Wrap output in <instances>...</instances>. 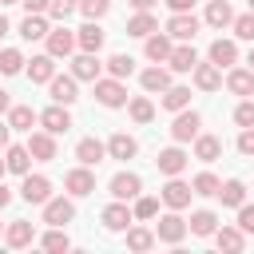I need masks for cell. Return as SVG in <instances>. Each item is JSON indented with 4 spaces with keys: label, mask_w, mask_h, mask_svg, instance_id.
Listing matches in <instances>:
<instances>
[{
    "label": "cell",
    "mask_w": 254,
    "mask_h": 254,
    "mask_svg": "<svg viewBox=\"0 0 254 254\" xmlns=\"http://www.w3.org/2000/svg\"><path fill=\"white\" fill-rule=\"evenodd\" d=\"M198 127H202V119H198V111H179L175 115V123H171V139L175 143H190V139H198Z\"/></svg>",
    "instance_id": "obj_1"
},
{
    "label": "cell",
    "mask_w": 254,
    "mask_h": 254,
    "mask_svg": "<svg viewBox=\"0 0 254 254\" xmlns=\"http://www.w3.org/2000/svg\"><path fill=\"white\" fill-rule=\"evenodd\" d=\"M95 99L103 103V107H123L127 103V87L111 75V79H95Z\"/></svg>",
    "instance_id": "obj_2"
},
{
    "label": "cell",
    "mask_w": 254,
    "mask_h": 254,
    "mask_svg": "<svg viewBox=\"0 0 254 254\" xmlns=\"http://www.w3.org/2000/svg\"><path fill=\"white\" fill-rule=\"evenodd\" d=\"M64 187H67V194H75V198H83V194H91L95 190V175H91V167H75V171H67L64 175Z\"/></svg>",
    "instance_id": "obj_3"
},
{
    "label": "cell",
    "mask_w": 254,
    "mask_h": 254,
    "mask_svg": "<svg viewBox=\"0 0 254 254\" xmlns=\"http://www.w3.org/2000/svg\"><path fill=\"white\" fill-rule=\"evenodd\" d=\"M190 194H194V187H190V183H183L179 175H171V183L163 187V202H167L171 210H183V206H190Z\"/></svg>",
    "instance_id": "obj_4"
},
{
    "label": "cell",
    "mask_w": 254,
    "mask_h": 254,
    "mask_svg": "<svg viewBox=\"0 0 254 254\" xmlns=\"http://www.w3.org/2000/svg\"><path fill=\"white\" fill-rule=\"evenodd\" d=\"M183 234H187V218H179L175 210L155 222V238H159V242H171V246H175V242H183Z\"/></svg>",
    "instance_id": "obj_5"
},
{
    "label": "cell",
    "mask_w": 254,
    "mask_h": 254,
    "mask_svg": "<svg viewBox=\"0 0 254 254\" xmlns=\"http://www.w3.org/2000/svg\"><path fill=\"white\" fill-rule=\"evenodd\" d=\"M20 194H24V202H48L52 198V183L44 179V175H24V183H20Z\"/></svg>",
    "instance_id": "obj_6"
},
{
    "label": "cell",
    "mask_w": 254,
    "mask_h": 254,
    "mask_svg": "<svg viewBox=\"0 0 254 254\" xmlns=\"http://www.w3.org/2000/svg\"><path fill=\"white\" fill-rule=\"evenodd\" d=\"M167 32H171L175 40H194V36H198V16H194V12H175V16L167 20Z\"/></svg>",
    "instance_id": "obj_7"
},
{
    "label": "cell",
    "mask_w": 254,
    "mask_h": 254,
    "mask_svg": "<svg viewBox=\"0 0 254 254\" xmlns=\"http://www.w3.org/2000/svg\"><path fill=\"white\" fill-rule=\"evenodd\" d=\"M28 151H32V159L52 163V159H56V135H52V131H32V135H28Z\"/></svg>",
    "instance_id": "obj_8"
},
{
    "label": "cell",
    "mask_w": 254,
    "mask_h": 254,
    "mask_svg": "<svg viewBox=\"0 0 254 254\" xmlns=\"http://www.w3.org/2000/svg\"><path fill=\"white\" fill-rule=\"evenodd\" d=\"M103 155H107V143H99L95 135H87V139H79V143H75V159H79L83 167H99V163H103Z\"/></svg>",
    "instance_id": "obj_9"
},
{
    "label": "cell",
    "mask_w": 254,
    "mask_h": 254,
    "mask_svg": "<svg viewBox=\"0 0 254 254\" xmlns=\"http://www.w3.org/2000/svg\"><path fill=\"white\" fill-rule=\"evenodd\" d=\"M71 218H75L71 198H48V202H44V222H48V226H64V222H71Z\"/></svg>",
    "instance_id": "obj_10"
},
{
    "label": "cell",
    "mask_w": 254,
    "mask_h": 254,
    "mask_svg": "<svg viewBox=\"0 0 254 254\" xmlns=\"http://www.w3.org/2000/svg\"><path fill=\"white\" fill-rule=\"evenodd\" d=\"M131 222H135V210H127L123 198H115L111 206H103V226L107 230H127Z\"/></svg>",
    "instance_id": "obj_11"
},
{
    "label": "cell",
    "mask_w": 254,
    "mask_h": 254,
    "mask_svg": "<svg viewBox=\"0 0 254 254\" xmlns=\"http://www.w3.org/2000/svg\"><path fill=\"white\" fill-rule=\"evenodd\" d=\"M4 238H8V246H12V250H24V246H32L36 226H32L28 218H16V222H8V226H4Z\"/></svg>",
    "instance_id": "obj_12"
},
{
    "label": "cell",
    "mask_w": 254,
    "mask_h": 254,
    "mask_svg": "<svg viewBox=\"0 0 254 254\" xmlns=\"http://www.w3.org/2000/svg\"><path fill=\"white\" fill-rule=\"evenodd\" d=\"M194 87L198 91H218L222 87V67L210 60V64H194Z\"/></svg>",
    "instance_id": "obj_13"
},
{
    "label": "cell",
    "mask_w": 254,
    "mask_h": 254,
    "mask_svg": "<svg viewBox=\"0 0 254 254\" xmlns=\"http://www.w3.org/2000/svg\"><path fill=\"white\" fill-rule=\"evenodd\" d=\"M40 123H44V131H52V135H64V131L71 127V115H67L64 103H52L48 111H40Z\"/></svg>",
    "instance_id": "obj_14"
},
{
    "label": "cell",
    "mask_w": 254,
    "mask_h": 254,
    "mask_svg": "<svg viewBox=\"0 0 254 254\" xmlns=\"http://www.w3.org/2000/svg\"><path fill=\"white\" fill-rule=\"evenodd\" d=\"M139 190H143V179L131 175V171H119V175L111 179V194L123 198V202H127V198H139Z\"/></svg>",
    "instance_id": "obj_15"
},
{
    "label": "cell",
    "mask_w": 254,
    "mask_h": 254,
    "mask_svg": "<svg viewBox=\"0 0 254 254\" xmlns=\"http://www.w3.org/2000/svg\"><path fill=\"white\" fill-rule=\"evenodd\" d=\"M79 44H75V32H67V28H52L48 32V52L60 60V56H71Z\"/></svg>",
    "instance_id": "obj_16"
},
{
    "label": "cell",
    "mask_w": 254,
    "mask_h": 254,
    "mask_svg": "<svg viewBox=\"0 0 254 254\" xmlns=\"http://www.w3.org/2000/svg\"><path fill=\"white\" fill-rule=\"evenodd\" d=\"M52 75H56V56H52V52L28 60V79H32V83H52Z\"/></svg>",
    "instance_id": "obj_17"
},
{
    "label": "cell",
    "mask_w": 254,
    "mask_h": 254,
    "mask_svg": "<svg viewBox=\"0 0 254 254\" xmlns=\"http://www.w3.org/2000/svg\"><path fill=\"white\" fill-rule=\"evenodd\" d=\"M52 99L56 103H64V107H71L75 99H79V91H75V75H52Z\"/></svg>",
    "instance_id": "obj_18"
},
{
    "label": "cell",
    "mask_w": 254,
    "mask_h": 254,
    "mask_svg": "<svg viewBox=\"0 0 254 254\" xmlns=\"http://www.w3.org/2000/svg\"><path fill=\"white\" fill-rule=\"evenodd\" d=\"M155 167H159L167 179H171V175H183V167H187V151H183V147H167V151H159Z\"/></svg>",
    "instance_id": "obj_19"
},
{
    "label": "cell",
    "mask_w": 254,
    "mask_h": 254,
    "mask_svg": "<svg viewBox=\"0 0 254 254\" xmlns=\"http://www.w3.org/2000/svg\"><path fill=\"white\" fill-rule=\"evenodd\" d=\"M99 67H103V64L95 60V52H79V56L71 60V75H75V79H91V83H95V79H99Z\"/></svg>",
    "instance_id": "obj_20"
},
{
    "label": "cell",
    "mask_w": 254,
    "mask_h": 254,
    "mask_svg": "<svg viewBox=\"0 0 254 254\" xmlns=\"http://www.w3.org/2000/svg\"><path fill=\"white\" fill-rule=\"evenodd\" d=\"M48 32H52V28H48L44 12H28V16H24V24H20V36H24L28 44H32V40H48Z\"/></svg>",
    "instance_id": "obj_21"
},
{
    "label": "cell",
    "mask_w": 254,
    "mask_h": 254,
    "mask_svg": "<svg viewBox=\"0 0 254 254\" xmlns=\"http://www.w3.org/2000/svg\"><path fill=\"white\" fill-rule=\"evenodd\" d=\"M75 44H79V52H99V48H103V28H99L95 20H87V24L75 32Z\"/></svg>",
    "instance_id": "obj_22"
},
{
    "label": "cell",
    "mask_w": 254,
    "mask_h": 254,
    "mask_svg": "<svg viewBox=\"0 0 254 254\" xmlns=\"http://www.w3.org/2000/svg\"><path fill=\"white\" fill-rule=\"evenodd\" d=\"M135 151H139V143H135L127 131H115V135L107 139V155H111V159H135Z\"/></svg>",
    "instance_id": "obj_23"
},
{
    "label": "cell",
    "mask_w": 254,
    "mask_h": 254,
    "mask_svg": "<svg viewBox=\"0 0 254 254\" xmlns=\"http://www.w3.org/2000/svg\"><path fill=\"white\" fill-rule=\"evenodd\" d=\"M187 230H190V234H198V238H206V234H214V230H218V214H214V210H194V214H190V222H187Z\"/></svg>",
    "instance_id": "obj_24"
},
{
    "label": "cell",
    "mask_w": 254,
    "mask_h": 254,
    "mask_svg": "<svg viewBox=\"0 0 254 254\" xmlns=\"http://www.w3.org/2000/svg\"><path fill=\"white\" fill-rule=\"evenodd\" d=\"M151 32H159V20H155L151 12H135V16L127 20V36H139V40H147Z\"/></svg>",
    "instance_id": "obj_25"
},
{
    "label": "cell",
    "mask_w": 254,
    "mask_h": 254,
    "mask_svg": "<svg viewBox=\"0 0 254 254\" xmlns=\"http://www.w3.org/2000/svg\"><path fill=\"white\" fill-rule=\"evenodd\" d=\"M218 155H222V139H218V135H198V139H194V159L214 163Z\"/></svg>",
    "instance_id": "obj_26"
},
{
    "label": "cell",
    "mask_w": 254,
    "mask_h": 254,
    "mask_svg": "<svg viewBox=\"0 0 254 254\" xmlns=\"http://www.w3.org/2000/svg\"><path fill=\"white\" fill-rule=\"evenodd\" d=\"M214 242H218V250H242L246 246V230L242 226H222V230H214Z\"/></svg>",
    "instance_id": "obj_27"
},
{
    "label": "cell",
    "mask_w": 254,
    "mask_h": 254,
    "mask_svg": "<svg viewBox=\"0 0 254 254\" xmlns=\"http://www.w3.org/2000/svg\"><path fill=\"white\" fill-rule=\"evenodd\" d=\"M206 24H210V28H226V24H234L230 4H226V0H210V4H206Z\"/></svg>",
    "instance_id": "obj_28"
},
{
    "label": "cell",
    "mask_w": 254,
    "mask_h": 254,
    "mask_svg": "<svg viewBox=\"0 0 254 254\" xmlns=\"http://www.w3.org/2000/svg\"><path fill=\"white\" fill-rule=\"evenodd\" d=\"M210 60H214L218 67L238 64V48H234V40H214V44H210Z\"/></svg>",
    "instance_id": "obj_29"
},
{
    "label": "cell",
    "mask_w": 254,
    "mask_h": 254,
    "mask_svg": "<svg viewBox=\"0 0 254 254\" xmlns=\"http://www.w3.org/2000/svg\"><path fill=\"white\" fill-rule=\"evenodd\" d=\"M139 83H143V91H167L171 87V71L167 67H147L139 75Z\"/></svg>",
    "instance_id": "obj_30"
},
{
    "label": "cell",
    "mask_w": 254,
    "mask_h": 254,
    "mask_svg": "<svg viewBox=\"0 0 254 254\" xmlns=\"http://www.w3.org/2000/svg\"><path fill=\"white\" fill-rule=\"evenodd\" d=\"M226 87H230L234 95H250V91H254V71H250V67H234V71L226 75Z\"/></svg>",
    "instance_id": "obj_31"
},
{
    "label": "cell",
    "mask_w": 254,
    "mask_h": 254,
    "mask_svg": "<svg viewBox=\"0 0 254 254\" xmlns=\"http://www.w3.org/2000/svg\"><path fill=\"white\" fill-rule=\"evenodd\" d=\"M171 52H175V48H171V40H167V36H155V32L147 36V60L163 64V60H171Z\"/></svg>",
    "instance_id": "obj_32"
},
{
    "label": "cell",
    "mask_w": 254,
    "mask_h": 254,
    "mask_svg": "<svg viewBox=\"0 0 254 254\" xmlns=\"http://www.w3.org/2000/svg\"><path fill=\"white\" fill-rule=\"evenodd\" d=\"M36 119H40V115H36L32 107H24V103H20V107H8V123H12V131H32Z\"/></svg>",
    "instance_id": "obj_33"
},
{
    "label": "cell",
    "mask_w": 254,
    "mask_h": 254,
    "mask_svg": "<svg viewBox=\"0 0 254 254\" xmlns=\"http://www.w3.org/2000/svg\"><path fill=\"white\" fill-rule=\"evenodd\" d=\"M190 187H194V194H202V198H214V194L222 190V183H218V175H210V171H202V175H194V179H190Z\"/></svg>",
    "instance_id": "obj_34"
},
{
    "label": "cell",
    "mask_w": 254,
    "mask_h": 254,
    "mask_svg": "<svg viewBox=\"0 0 254 254\" xmlns=\"http://www.w3.org/2000/svg\"><path fill=\"white\" fill-rule=\"evenodd\" d=\"M218 198H222V206H242V202H246V187H242V179H230V183H222Z\"/></svg>",
    "instance_id": "obj_35"
},
{
    "label": "cell",
    "mask_w": 254,
    "mask_h": 254,
    "mask_svg": "<svg viewBox=\"0 0 254 254\" xmlns=\"http://www.w3.org/2000/svg\"><path fill=\"white\" fill-rule=\"evenodd\" d=\"M167 64H171V71H194V64H198V56H194V48H175Z\"/></svg>",
    "instance_id": "obj_36"
},
{
    "label": "cell",
    "mask_w": 254,
    "mask_h": 254,
    "mask_svg": "<svg viewBox=\"0 0 254 254\" xmlns=\"http://www.w3.org/2000/svg\"><path fill=\"white\" fill-rule=\"evenodd\" d=\"M187 103H190V87H175V83H171V87L163 91V107H167V111H183Z\"/></svg>",
    "instance_id": "obj_37"
},
{
    "label": "cell",
    "mask_w": 254,
    "mask_h": 254,
    "mask_svg": "<svg viewBox=\"0 0 254 254\" xmlns=\"http://www.w3.org/2000/svg\"><path fill=\"white\" fill-rule=\"evenodd\" d=\"M8 171H16V175H28V163H32V151H28V143L24 147H8Z\"/></svg>",
    "instance_id": "obj_38"
},
{
    "label": "cell",
    "mask_w": 254,
    "mask_h": 254,
    "mask_svg": "<svg viewBox=\"0 0 254 254\" xmlns=\"http://www.w3.org/2000/svg\"><path fill=\"white\" fill-rule=\"evenodd\" d=\"M107 71H111L115 79H127V75L135 71V60H131V56H123V52H115V56L107 60Z\"/></svg>",
    "instance_id": "obj_39"
},
{
    "label": "cell",
    "mask_w": 254,
    "mask_h": 254,
    "mask_svg": "<svg viewBox=\"0 0 254 254\" xmlns=\"http://www.w3.org/2000/svg\"><path fill=\"white\" fill-rule=\"evenodd\" d=\"M127 246L131 250H151L155 246V234L143 230V226H127Z\"/></svg>",
    "instance_id": "obj_40"
},
{
    "label": "cell",
    "mask_w": 254,
    "mask_h": 254,
    "mask_svg": "<svg viewBox=\"0 0 254 254\" xmlns=\"http://www.w3.org/2000/svg\"><path fill=\"white\" fill-rule=\"evenodd\" d=\"M0 71H4V75H16V71H24V56H20L16 48H4V52H0Z\"/></svg>",
    "instance_id": "obj_41"
},
{
    "label": "cell",
    "mask_w": 254,
    "mask_h": 254,
    "mask_svg": "<svg viewBox=\"0 0 254 254\" xmlns=\"http://www.w3.org/2000/svg\"><path fill=\"white\" fill-rule=\"evenodd\" d=\"M131 119H135V123H151V119H155V103L143 99V95L131 99Z\"/></svg>",
    "instance_id": "obj_42"
},
{
    "label": "cell",
    "mask_w": 254,
    "mask_h": 254,
    "mask_svg": "<svg viewBox=\"0 0 254 254\" xmlns=\"http://www.w3.org/2000/svg\"><path fill=\"white\" fill-rule=\"evenodd\" d=\"M40 246H44V250H67V246H71V238L56 226V230H48V234L40 238Z\"/></svg>",
    "instance_id": "obj_43"
},
{
    "label": "cell",
    "mask_w": 254,
    "mask_h": 254,
    "mask_svg": "<svg viewBox=\"0 0 254 254\" xmlns=\"http://www.w3.org/2000/svg\"><path fill=\"white\" fill-rule=\"evenodd\" d=\"M234 36L254 44V12H246V16H234Z\"/></svg>",
    "instance_id": "obj_44"
},
{
    "label": "cell",
    "mask_w": 254,
    "mask_h": 254,
    "mask_svg": "<svg viewBox=\"0 0 254 254\" xmlns=\"http://www.w3.org/2000/svg\"><path fill=\"white\" fill-rule=\"evenodd\" d=\"M107 8H111V0H79V12H83L87 20H99V16H107Z\"/></svg>",
    "instance_id": "obj_45"
},
{
    "label": "cell",
    "mask_w": 254,
    "mask_h": 254,
    "mask_svg": "<svg viewBox=\"0 0 254 254\" xmlns=\"http://www.w3.org/2000/svg\"><path fill=\"white\" fill-rule=\"evenodd\" d=\"M155 214H159V202H155V198H147V194H139V198H135V218H143V222H147V218H155Z\"/></svg>",
    "instance_id": "obj_46"
},
{
    "label": "cell",
    "mask_w": 254,
    "mask_h": 254,
    "mask_svg": "<svg viewBox=\"0 0 254 254\" xmlns=\"http://www.w3.org/2000/svg\"><path fill=\"white\" fill-rule=\"evenodd\" d=\"M79 8V0H52L48 4V12H52V20H67L71 12Z\"/></svg>",
    "instance_id": "obj_47"
},
{
    "label": "cell",
    "mask_w": 254,
    "mask_h": 254,
    "mask_svg": "<svg viewBox=\"0 0 254 254\" xmlns=\"http://www.w3.org/2000/svg\"><path fill=\"white\" fill-rule=\"evenodd\" d=\"M234 123H238V127H254V103H250V99H242V103L234 107Z\"/></svg>",
    "instance_id": "obj_48"
},
{
    "label": "cell",
    "mask_w": 254,
    "mask_h": 254,
    "mask_svg": "<svg viewBox=\"0 0 254 254\" xmlns=\"http://www.w3.org/2000/svg\"><path fill=\"white\" fill-rule=\"evenodd\" d=\"M238 151L250 159L254 155V127H242V135H238Z\"/></svg>",
    "instance_id": "obj_49"
},
{
    "label": "cell",
    "mask_w": 254,
    "mask_h": 254,
    "mask_svg": "<svg viewBox=\"0 0 254 254\" xmlns=\"http://www.w3.org/2000/svg\"><path fill=\"white\" fill-rule=\"evenodd\" d=\"M238 226H242L246 234H254V206H246V202L238 206Z\"/></svg>",
    "instance_id": "obj_50"
},
{
    "label": "cell",
    "mask_w": 254,
    "mask_h": 254,
    "mask_svg": "<svg viewBox=\"0 0 254 254\" xmlns=\"http://www.w3.org/2000/svg\"><path fill=\"white\" fill-rule=\"evenodd\" d=\"M20 4H24L28 12H48V4H52V0H20Z\"/></svg>",
    "instance_id": "obj_51"
},
{
    "label": "cell",
    "mask_w": 254,
    "mask_h": 254,
    "mask_svg": "<svg viewBox=\"0 0 254 254\" xmlns=\"http://www.w3.org/2000/svg\"><path fill=\"white\" fill-rule=\"evenodd\" d=\"M167 8H171V12H190L194 0H167Z\"/></svg>",
    "instance_id": "obj_52"
},
{
    "label": "cell",
    "mask_w": 254,
    "mask_h": 254,
    "mask_svg": "<svg viewBox=\"0 0 254 254\" xmlns=\"http://www.w3.org/2000/svg\"><path fill=\"white\" fill-rule=\"evenodd\" d=\"M127 4H131L135 12H151V8H155V0H127Z\"/></svg>",
    "instance_id": "obj_53"
},
{
    "label": "cell",
    "mask_w": 254,
    "mask_h": 254,
    "mask_svg": "<svg viewBox=\"0 0 254 254\" xmlns=\"http://www.w3.org/2000/svg\"><path fill=\"white\" fill-rule=\"evenodd\" d=\"M8 135H12V123L0 119V147H8Z\"/></svg>",
    "instance_id": "obj_54"
},
{
    "label": "cell",
    "mask_w": 254,
    "mask_h": 254,
    "mask_svg": "<svg viewBox=\"0 0 254 254\" xmlns=\"http://www.w3.org/2000/svg\"><path fill=\"white\" fill-rule=\"evenodd\" d=\"M8 202H12V190H8V187H4V183H0V210H4V206H8Z\"/></svg>",
    "instance_id": "obj_55"
},
{
    "label": "cell",
    "mask_w": 254,
    "mask_h": 254,
    "mask_svg": "<svg viewBox=\"0 0 254 254\" xmlns=\"http://www.w3.org/2000/svg\"><path fill=\"white\" fill-rule=\"evenodd\" d=\"M8 107H12V99H8V91L0 87V111H8Z\"/></svg>",
    "instance_id": "obj_56"
},
{
    "label": "cell",
    "mask_w": 254,
    "mask_h": 254,
    "mask_svg": "<svg viewBox=\"0 0 254 254\" xmlns=\"http://www.w3.org/2000/svg\"><path fill=\"white\" fill-rule=\"evenodd\" d=\"M4 32H8V20H4V12H0V36H4Z\"/></svg>",
    "instance_id": "obj_57"
},
{
    "label": "cell",
    "mask_w": 254,
    "mask_h": 254,
    "mask_svg": "<svg viewBox=\"0 0 254 254\" xmlns=\"http://www.w3.org/2000/svg\"><path fill=\"white\" fill-rule=\"evenodd\" d=\"M246 64H250V71H254V48H250V56H246Z\"/></svg>",
    "instance_id": "obj_58"
},
{
    "label": "cell",
    "mask_w": 254,
    "mask_h": 254,
    "mask_svg": "<svg viewBox=\"0 0 254 254\" xmlns=\"http://www.w3.org/2000/svg\"><path fill=\"white\" fill-rule=\"evenodd\" d=\"M4 171H8V159H0V175H4Z\"/></svg>",
    "instance_id": "obj_59"
},
{
    "label": "cell",
    "mask_w": 254,
    "mask_h": 254,
    "mask_svg": "<svg viewBox=\"0 0 254 254\" xmlns=\"http://www.w3.org/2000/svg\"><path fill=\"white\" fill-rule=\"evenodd\" d=\"M0 4H20V0H0Z\"/></svg>",
    "instance_id": "obj_60"
},
{
    "label": "cell",
    "mask_w": 254,
    "mask_h": 254,
    "mask_svg": "<svg viewBox=\"0 0 254 254\" xmlns=\"http://www.w3.org/2000/svg\"><path fill=\"white\" fill-rule=\"evenodd\" d=\"M250 12H254V0H250Z\"/></svg>",
    "instance_id": "obj_61"
},
{
    "label": "cell",
    "mask_w": 254,
    "mask_h": 254,
    "mask_svg": "<svg viewBox=\"0 0 254 254\" xmlns=\"http://www.w3.org/2000/svg\"><path fill=\"white\" fill-rule=\"evenodd\" d=\"M0 226H4V222H0Z\"/></svg>",
    "instance_id": "obj_62"
}]
</instances>
